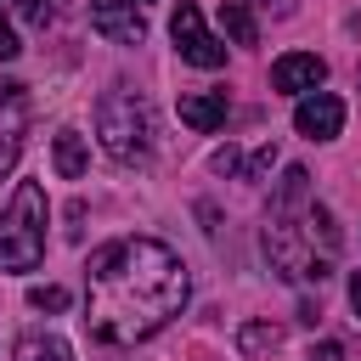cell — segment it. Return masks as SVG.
<instances>
[{
  "label": "cell",
  "mask_w": 361,
  "mask_h": 361,
  "mask_svg": "<svg viewBox=\"0 0 361 361\" xmlns=\"http://www.w3.org/2000/svg\"><path fill=\"white\" fill-rule=\"evenodd\" d=\"M85 327L96 344H141L186 305V265L158 237H124L85 265Z\"/></svg>",
  "instance_id": "obj_1"
},
{
  "label": "cell",
  "mask_w": 361,
  "mask_h": 361,
  "mask_svg": "<svg viewBox=\"0 0 361 361\" xmlns=\"http://www.w3.org/2000/svg\"><path fill=\"white\" fill-rule=\"evenodd\" d=\"M45 186L17 180L6 214H0V271H34L45 254Z\"/></svg>",
  "instance_id": "obj_2"
},
{
  "label": "cell",
  "mask_w": 361,
  "mask_h": 361,
  "mask_svg": "<svg viewBox=\"0 0 361 361\" xmlns=\"http://www.w3.org/2000/svg\"><path fill=\"white\" fill-rule=\"evenodd\" d=\"M96 135H102L107 158L141 164V158L152 152V107H147V96L113 85V90L96 102Z\"/></svg>",
  "instance_id": "obj_3"
},
{
  "label": "cell",
  "mask_w": 361,
  "mask_h": 361,
  "mask_svg": "<svg viewBox=\"0 0 361 361\" xmlns=\"http://www.w3.org/2000/svg\"><path fill=\"white\" fill-rule=\"evenodd\" d=\"M265 254L288 282H327V254H316V243L305 237V226H293L288 209H271L265 226Z\"/></svg>",
  "instance_id": "obj_4"
},
{
  "label": "cell",
  "mask_w": 361,
  "mask_h": 361,
  "mask_svg": "<svg viewBox=\"0 0 361 361\" xmlns=\"http://www.w3.org/2000/svg\"><path fill=\"white\" fill-rule=\"evenodd\" d=\"M169 34H175V51H180L192 68H220V62H226V39H214V34L203 28V11H197L192 0H180V6H175Z\"/></svg>",
  "instance_id": "obj_5"
},
{
  "label": "cell",
  "mask_w": 361,
  "mask_h": 361,
  "mask_svg": "<svg viewBox=\"0 0 361 361\" xmlns=\"http://www.w3.org/2000/svg\"><path fill=\"white\" fill-rule=\"evenodd\" d=\"M90 28L113 45H141L147 39V17L135 0H90Z\"/></svg>",
  "instance_id": "obj_6"
},
{
  "label": "cell",
  "mask_w": 361,
  "mask_h": 361,
  "mask_svg": "<svg viewBox=\"0 0 361 361\" xmlns=\"http://www.w3.org/2000/svg\"><path fill=\"white\" fill-rule=\"evenodd\" d=\"M23 130H28V90L17 79H0V175H11L23 152Z\"/></svg>",
  "instance_id": "obj_7"
},
{
  "label": "cell",
  "mask_w": 361,
  "mask_h": 361,
  "mask_svg": "<svg viewBox=\"0 0 361 361\" xmlns=\"http://www.w3.org/2000/svg\"><path fill=\"white\" fill-rule=\"evenodd\" d=\"M322 79H327V62L310 56V51H288V56L271 62V85H276L282 96H310Z\"/></svg>",
  "instance_id": "obj_8"
},
{
  "label": "cell",
  "mask_w": 361,
  "mask_h": 361,
  "mask_svg": "<svg viewBox=\"0 0 361 361\" xmlns=\"http://www.w3.org/2000/svg\"><path fill=\"white\" fill-rule=\"evenodd\" d=\"M293 124H299V135H310V141H333V135L344 130V102L327 96V90H310V96L293 107Z\"/></svg>",
  "instance_id": "obj_9"
},
{
  "label": "cell",
  "mask_w": 361,
  "mask_h": 361,
  "mask_svg": "<svg viewBox=\"0 0 361 361\" xmlns=\"http://www.w3.org/2000/svg\"><path fill=\"white\" fill-rule=\"evenodd\" d=\"M180 124H192L197 135L220 130L226 124V90H192V96H180Z\"/></svg>",
  "instance_id": "obj_10"
},
{
  "label": "cell",
  "mask_w": 361,
  "mask_h": 361,
  "mask_svg": "<svg viewBox=\"0 0 361 361\" xmlns=\"http://www.w3.org/2000/svg\"><path fill=\"white\" fill-rule=\"evenodd\" d=\"M51 158H56V175H62V180H79V175H85V164H90V152H85V135H79V130H56V147H51Z\"/></svg>",
  "instance_id": "obj_11"
},
{
  "label": "cell",
  "mask_w": 361,
  "mask_h": 361,
  "mask_svg": "<svg viewBox=\"0 0 361 361\" xmlns=\"http://www.w3.org/2000/svg\"><path fill=\"white\" fill-rule=\"evenodd\" d=\"M282 344V327L276 322H243L237 327V350L243 355H265V350H276Z\"/></svg>",
  "instance_id": "obj_12"
},
{
  "label": "cell",
  "mask_w": 361,
  "mask_h": 361,
  "mask_svg": "<svg viewBox=\"0 0 361 361\" xmlns=\"http://www.w3.org/2000/svg\"><path fill=\"white\" fill-rule=\"evenodd\" d=\"M220 23H226V34H231L237 45H254V39H259V23H254V11H248L243 0H220Z\"/></svg>",
  "instance_id": "obj_13"
},
{
  "label": "cell",
  "mask_w": 361,
  "mask_h": 361,
  "mask_svg": "<svg viewBox=\"0 0 361 361\" xmlns=\"http://www.w3.org/2000/svg\"><path fill=\"white\" fill-rule=\"evenodd\" d=\"M11 361H68V344H62L56 333H28Z\"/></svg>",
  "instance_id": "obj_14"
},
{
  "label": "cell",
  "mask_w": 361,
  "mask_h": 361,
  "mask_svg": "<svg viewBox=\"0 0 361 361\" xmlns=\"http://www.w3.org/2000/svg\"><path fill=\"white\" fill-rule=\"evenodd\" d=\"M28 305H34V310H68V288H34Z\"/></svg>",
  "instance_id": "obj_15"
},
{
  "label": "cell",
  "mask_w": 361,
  "mask_h": 361,
  "mask_svg": "<svg viewBox=\"0 0 361 361\" xmlns=\"http://www.w3.org/2000/svg\"><path fill=\"white\" fill-rule=\"evenodd\" d=\"M271 164H276V147H259V152H254V158H248V164H243V175H248V180H254V175H265V169H271Z\"/></svg>",
  "instance_id": "obj_16"
},
{
  "label": "cell",
  "mask_w": 361,
  "mask_h": 361,
  "mask_svg": "<svg viewBox=\"0 0 361 361\" xmlns=\"http://www.w3.org/2000/svg\"><path fill=\"white\" fill-rule=\"evenodd\" d=\"M17 51H23V39L11 34V23H6V11H0V62H11Z\"/></svg>",
  "instance_id": "obj_17"
},
{
  "label": "cell",
  "mask_w": 361,
  "mask_h": 361,
  "mask_svg": "<svg viewBox=\"0 0 361 361\" xmlns=\"http://www.w3.org/2000/svg\"><path fill=\"white\" fill-rule=\"evenodd\" d=\"M11 6H17V17H23V23L45 28V0H11Z\"/></svg>",
  "instance_id": "obj_18"
},
{
  "label": "cell",
  "mask_w": 361,
  "mask_h": 361,
  "mask_svg": "<svg viewBox=\"0 0 361 361\" xmlns=\"http://www.w3.org/2000/svg\"><path fill=\"white\" fill-rule=\"evenodd\" d=\"M214 169H220V175H243V158H237V147H220V152H214Z\"/></svg>",
  "instance_id": "obj_19"
},
{
  "label": "cell",
  "mask_w": 361,
  "mask_h": 361,
  "mask_svg": "<svg viewBox=\"0 0 361 361\" xmlns=\"http://www.w3.org/2000/svg\"><path fill=\"white\" fill-rule=\"evenodd\" d=\"M305 361H344V355H338V344H316Z\"/></svg>",
  "instance_id": "obj_20"
},
{
  "label": "cell",
  "mask_w": 361,
  "mask_h": 361,
  "mask_svg": "<svg viewBox=\"0 0 361 361\" xmlns=\"http://www.w3.org/2000/svg\"><path fill=\"white\" fill-rule=\"evenodd\" d=\"M350 310H355V316H361V271H355V276H350Z\"/></svg>",
  "instance_id": "obj_21"
}]
</instances>
